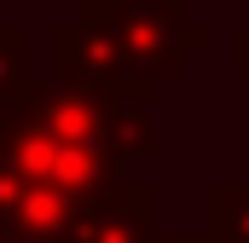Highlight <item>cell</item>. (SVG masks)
<instances>
[{"mask_svg":"<svg viewBox=\"0 0 249 243\" xmlns=\"http://www.w3.org/2000/svg\"><path fill=\"white\" fill-rule=\"evenodd\" d=\"M75 23L116 52L139 99H151L191 64V52L209 47V23L186 17V0H75Z\"/></svg>","mask_w":249,"mask_h":243,"instance_id":"obj_1","label":"cell"},{"mask_svg":"<svg viewBox=\"0 0 249 243\" xmlns=\"http://www.w3.org/2000/svg\"><path fill=\"white\" fill-rule=\"evenodd\" d=\"M0 162L23 180L47 185L70 203L93 208L110 185L122 180V156L110 151H93V145H75L70 133L47 127L41 116H29L23 104H6L0 110Z\"/></svg>","mask_w":249,"mask_h":243,"instance_id":"obj_2","label":"cell"},{"mask_svg":"<svg viewBox=\"0 0 249 243\" xmlns=\"http://www.w3.org/2000/svg\"><path fill=\"white\" fill-rule=\"evenodd\" d=\"M81 220H87L81 203L23 180V174H12L0 162V226H12V232H23L35 243H75L81 238Z\"/></svg>","mask_w":249,"mask_h":243,"instance_id":"obj_3","label":"cell"},{"mask_svg":"<svg viewBox=\"0 0 249 243\" xmlns=\"http://www.w3.org/2000/svg\"><path fill=\"white\" fill-rule=\"evenodd\" d=\"M47 69L53 75H64V81H81V87H99V93H127V99H139L133 87H127L122 64H116V52L87 29V23H53L47 29Z\"/></svg>","mask_w":249,"mask_h":243,"instance_id":"obj_4","label":"cell"},{"mask_svg":"<svg viewBox=\"0 0 249 243\" xmlns=\"http://www.w3.org/2000/svg\"><path fill=\"white\" fill-rule=\"evenodd\" d=\"M75 243H157V185L116 180L81 220Z\"/></svg>","mask_w":249,"mask_h":243,"instance_id":"obj_5","label":"cell"},{"mask_svg":"<svg viewBox=\"0 0 249 243\" xmlns=\"http://www.w3.org/2000/svg\"><path fill=\"white\" fill-rule=\"evenodd\" d=\"M209 232L220 243H249V180L209 185Z\"/></svg>","mask_w":249,"mask_h":243,"instance_id":"obj_6","label":"cell"},{"mask_svg":"<svg viewBox=\"0 0 249 243\" xmlns=\"http://www.w3.org/2000/svg\"><path fill=\"white\" fill-rule=\"evenodd\" d=\"M23 75H29V29L23 23H0V110L12 104Z\"/></svg>","mask_w":249,"mask_h":243,"instance_id":"obj_7","label":"cell"},{"mask_svg":"<svg viewBox=\"0 0 249 243\" xmlns=\"http://www.w3.org/2000/svg\"><path fill=\"white\" fill-rule=\"evenodd\" d=\"M232 69L249 81V23H238V29H232Z\"/></svg>","mask_w":249,"mask_h":243,"instance_id":"obj_8","label":"cell"},{"mask_svg":"<svg viewBox=\"0 0 249 243\" xmlns=\"http://www.w3.org/2000/svg\"><path fill=\"white\" fill-rule=\"evenodd\" d=\"M157 243H220L214 232H157Z\"/></svg>","mask_w":249,"mask_h":243,"instance_id":"obj_9","label":"cell"},{"mask_svg":"<svg viewBox=\"0 0 249 243\" xmlns=\"http://www.w3.org/2000/svg\"><path fill=\"white\" fill-rule=\"evenodd\" d=\"M0 243H35V238H23V232H12V226H0Z\"/></svg>","mask_w":249,"mask_h":243,"instance_id":"obj_10","label":"cell"}]
</instances>
